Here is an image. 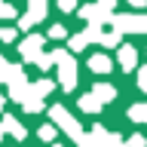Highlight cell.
Wrapping results in <instances>:
<instances>
[{
    "label": "cell",
    "mask_w": 147,
    "mask_h": 147,
    "mask_svg": "<svg viewBox=\"0 0 147 147\" xmlns=\"http://www.w3.org/2000/svg\"><path fill=\"white\" fill-rule=\"evenodd\" d=\"M110 28L117 34H147V16H135V12L113 16L110 18Z\"/></svg>",
    "instance_id": "cell-4"
},
{
    "label": "cell",
    "mask_w": 147,
    "mask_h": 147,
    "mask_svg": "<svg viewBox=\"0 0 147 147\" xmlns=\"http://www.w3.org/2000/svg\"><path fill=\"white\" fill-rule=\"evenodd\" d=\"M0 18H18L16 6H12V3H3V6H0Z\"/></svg>",
    "instance_id": "cell-19"
},
{
    "label": "cell",
    "mask_w": 147,
    "mask_h": 147,
    "mask_svg": "<svg viewBox=\"0 0 147 147\" xmlns=\"http://www.w3.org/2000/svg\"><path fill=\"white\" fill-rule=\"evenodd\" d=\"M37 135H40V141H46V144H49V141H55V138H58V129H55L52 123H46V126L37 129Z\"/></svg>",
    "instance_id": "cell-15"
},
{
    "label": "cell",
    "mask_w": 147,
    "mask_h": 147,
    "mask_svg": "<svg viewBox=\"0 0 147 147\" xmlns=\"http://www.w3.org/2000/svg\"><path fill=\"white\" fill-rule=\"evenodd\" d=\"M89 71L104 77V74H110V71H113V61H110L107 55H92V58H89Z\"/></svg>",
    "instance_id": "cell-11"
},
{
    "label": "cell",
    "mask_w": 147,
    "mask_h": 147,
    "mask_svg": "<svg viewBox=\"0 0 147 147\" xmlns=\"http://www.w3.org/2000/svg\"><path fill=\"white\" fill-rule=\"evenodd\" d=\"M49 37H52V40H64V37H67V28L64 25H52L49 28Z\"/></svg>",
    "instance_id": "cell-17"
},
{
    "label": "cell",
    "mask_w": 147,
    "mask_h": 147,
    "mask_svg": "<svg viewBox=\"0 0 147 147\" xmlns=\"http://www.w3.org/2000/svg\"><path fill=\"white\" fill-rule=\"evenodd\" d=\"M117 61H119V67H123V71H135L138 67V49L135 46H129V43H123L119 46V52H117Z\"/></svg>",
    "instance_id": "cell-9"
},
{
    "label": "cell",
    "mask_w": 147,
    "mask_h": 147,
    "mask_svg": "<svg viewBox=\"0 0 147 147\" xmlns=\"http://www.w3.org/2000/svg\"><path fill=\"white\" fill-rule=\"evenodd\" d=\"M95 6L107 9V12H113V6H117V0H95Z\"/></svg>",
    "instance_id": "cell-24"
},
{
    "label": "cell",
    "mask_w": 147,
    "mask_h": 147,
    "mask_svg": "<svg viewBox=\"0 0 147 147\" xmlns=\"http://www.w3.org/2000/svg\"><path fill=\"white\" fill-rule=\"evenodd\" d=\"M52 147H61V144H52Z\"/></svg>",
    "instance_id": "cell-29"
},
{
    "label": "cell",
    "mask_w": 147,
    "mask_h": 147,
    "mask_svg": "<svg viewBox=\"0 0 147 147\" xmlns=\"http://www.w3.org/2000/svg\"><path fill=\"white\" fill-rule=\"evenodd\" d=\"M3 104H6V98H3V95H0V110H3Z\"/></svg>",
    "instance_id": "cell-27"
},
{
    "label": "cell",
    "mask_w": 147,
    "mask_h": 147,
    "mask_svg": "<svg viewBox=\"0 0 147 147\" xmlns=\"http://www.w3.org/2000/svg\"><path fill=\"white\" fill-rule=\"evenodd\" d=\"M89 135H92V141H95V147H126L123 135H117V132H107L104 126H95Z\"/></svg>",
    "instance_id": "cell-8"
},
{
    "label": "cell",
    "mask_w": 147,
    "mask_h": 147,
    "mask_svg": "<svg viewBox=\"0 0 147 147\" xmlns=\"http://www.w3.org/2000/svg\"><path fill=\"white\" fill-rule=\"evenodd\" d=\"M58 9L61 12H74L77 9V0H58Z\"/></svg>",
    "instance_id": "cell-23"
},
{
    "label": "cell",
    "mask_w": 147,
    "mask_h": 147,
    "mask_svg": "<svg viewBox=\"0 0 147 147\" xmlns=\"http://www.w3.org/2000/svg\"><path fill=\"white\" fill-rule=\"evenodd\" d=\"M101 107H104V104H101V101L95 98L92 92L80 95V110H83V113H101Z\"/></svg>",
    "instance_id": "cell-13"
},
{
    "label": "cell",
    "mask_w": 147,
    "mask_h": 147,
    "mask_svg": "<svg viewBox=\"0 0 147 147\" xmlns=\"http://www.w3.org/2000/svg\"><path fill=\"white\" fill-rule=\"evenodd\" d=\"M49 123H52L55 129H61V132L71 138V141H80L83 126L71 117V113H67V107H64V104H52V107H49Z\"/></svg>",
    "instance_id": "cell-2"
},
{
    "label": "cell",
    "mask_w": 147,
    "mask_h": 147,
    "mask_svg": "<svg viewBox=\"0 0 147 147\" xmlns=\"http://www.w3.org/2000/svg\"><path fill=\"white\" fill-rule=\"evenodd\" d=\"M52 89H55L52 80H37V83H31V86H28L25 101H22L25 113H40V110H43V98H46Z\"/></svg>",
    "instance_id": "cell-3"
},
{
    "label": "cell",
    "mask_w": 147,
    "mask_h": 147,
    "mask_svg": "<svg viewBox=\"0 0 147 147\" xmlns=\"http://www.w3.org/2000/svg\"><path fill=\"white\" fill-rule=\"evenodd\" d=\"M0 6H3V0H0Z\"/></svg>",
    "instance_id": "cell-30"
},
{
    "label": "cell",
    "mask_w": 147,
    "mask_h": 147,
    "mask_svg": "<svg viewBox=\"0 0 147 147\" xmlns=\"http://www.w3.org/2000/svg\"><path fill=\"white\" fill-rule=\"evenodd\" d=\"M6 86H9V98L12 101H25V95H28V77H25V67H18V64H12V71H9V80H6Z\"/></svg>",
    "instance_id": "cell-5"
},
{
    "label": "cell",
    "mask_w": 147,
    "mask_h": 147,
    "mask_svg": "<svg viewBox=\"0 0 147 147\" xmlns=\"http://www.w3.org/2000/svg\"><path fill=\"white\" fill-rule=\"evenodd\" d=\"M86 46H89V43H86L83 31H80V34H74L71 40H67V49H71V52H80V49H86Z\"/></svg>",
    "instance_id": "cell-16"
},
{
    "label": "cell",
    "mask_w": 147,
    "mask_h": 147,
    "mask_svg": "<svg viewBox=\"0 0 147 147\" xmlns=\"http://www.w3.org/2000/svg\"><path fill=\"white\" fill-rule=\"evenodd\" d=\"M43 43H46V40H43L40 34H28V37H25V43H18V52H22V58L37 64V58L43 55Z\"/></svg>",
    "instance_id": "cell-7"
},
{
    "label": "cell",
    "mask_w": 147,
    "mask_h": 147,
    "mask_svg": "<svg viewBox=\"0 0 147 147\" xmlns=\"http://www.w3.org/2000/svg\"><path fill=\"white\" fill-rule=\"evenodd\" d=\"M0 40L3 43H12L16 40V28H0Z\"/></svg>",
    "instance_id": "cell-21"
},
{
    "label": "cell",
    "mask_w": 147,
    "mask_h": 147,
    "mask_svg": "<svg viewBox=\"0 0 147 147\" xmlns=\"http://www.w3.org/2000/svg\"><path fill=\"white\" fill-rule=\"evenodd\" d=\"M92 95H95L101 104H107V101L117 98V89H113L110 83H95V86H92Z\"/></svg>",
    "instance_id": "cell-12"
},
{
    "label": "cell",
    "mask_w": 147,
    "mask_h": 147,
    "mask_svg": "<svg viewBox=\"0 0 147 147\" xmlns=\"http://www.w3.org/2000/svg\"><path fill=\"white\" fill-rule=\"evenodd\" d=\"M129 119H132V123H147V104L144 101H138V104L129 107Z\"/></svg>",
    "instance_id": "cell-14"
},
{
    "label": "cell",
    "mask_w": 147,
    "mask_h": 147,
    "mask_svg": "<svg viewBox=\"0 0 147 147\" xmlns=\"http://www.w3.org/2000/svg\"><path fill=\"white\" fill-rule=\"evenodd\" d=\"M37 67H40V71H49V67H52V55H40V58H37Z\"/></svg>",
    "instance_id": "cell-22"
},
{
    "label": "cell",
    "mask_w": 147,
    "mask_h": 147,
    "mask_svg": "<svg viewBox=\"0 0 147 147\" xmlns=\"http://www.w3.org/2000/svg\"><path fill=\"white\" fill-rule=\"evenodd\" d=\"M52 64H58V86L64 92H74L77 89V61L67 49H52Z\"/></svg>",
    "instance_id": "cell-1"
},
{
    "label": "cell",
    "mask_w": 147,
    "mask_h": 147,
    "mask_svg": "<svg viewBox=\"0 0 147 147\" xmlns=\"http://www.w3.org/2000/svg\"><path fill=\"white\" fill-rule=\"evenodd\" d=\"M46 6H49V0H28V12L18 18V28H22V31H31V28L46 16Z\"/></svg>",
    "instance_id": "cell-6"
},
{
    "label": "cell",
    "mask_w": 147,
    "mask_h": 147,
    "mask_svg": "<svg viewBox=\"0 0 147 147\" xmlns=\"http://www.w3.org/2000/svg\"><path fill=\"white\" fill-rule=\"evenodd\" d=\"M138 86L147 92V67H141V74H138Z\"/></svg>",
    "instance_id": "cell-25"
},
{
    "label": "cell",
    "mask_w": 147,
    "mask_h": 147,
    "mask_svg": "<svg viewBox=\"0 0 147 147\" xmlns=\"http://www.w3.org/2000/svg\"><path fill=\"white\" fill-rule=\"evenodd\" d=\"M0 129H3V135H12L16 141H25V126H22L16 117H9V113H6L3 123H0Z\"/></svg>",
    "instance_id": "cell-10"
},
{
    "label": "cell",
    "mask_w": 147,
    "mask_h": 147,
    "mask_svg": "<svg viewBox=\"0 0 147 147\" xmlns=\"http://www.w3.org/2000/svg\"><path fill=\"white\" fill-rule=\"evenodd\" d=\"M0 141H3V129H0Z\"/></svg>",
    "instance_id": "cell-28"
},
{
    "label": "cell",
    "mask_w": 147,
    "mask_h": 147,
    "mask_svg": "<svg viewBox=\"0 0 147 147\" xmlns=\"http://www.w3.org/2000/svg\"><path fill=\"white\" fill-rule=\"evenodd\" d=\"M9 71H12V64H9L6 58L0 55V83H6V80H9Z\"/></svg>",
    "instance_id": "cell-18"
},
{
    "label": "cell",
    "mask_w": 147,
    "mask_h": 147,
    "mask_svg": "<svg viewBox=\"0 0 147 147\" xmlns=\"http://www.w3.org/2000/svg\"><path fill=\"white\" fill-rule=\"evenodd\" d=\"M132 6H147V0H129Z\"/></svg>",
    "instance_id": "cell-26"
},
{
    "label": "cell",
    "mask_w": 147,
    "mask_h": 147,
    "mask_svg": "<svg viewBox=\"0 0 147 147\" xmlns=\"http://www.w3.org/2000/svg\"><path fill=\"white\" fill-rule=\"evenodd\" d=\"M126 147H147V138H144V135H132V138L126 141Z\"/></svg>",
    "instance_id": "cell-20"
}]
</instances>
